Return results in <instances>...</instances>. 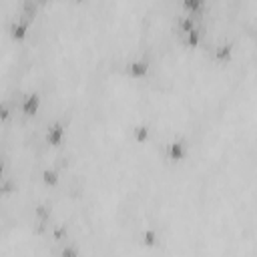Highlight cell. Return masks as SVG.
I'll return each mask as SVG.
<instances>
[{
    "label": "cell",
    "instance_id": "obj_11",
    "mask_svg": "<svg viewBox=\"0 0 257 257\" xmlns=\"http://www.w3.org/2000/svg\"><path fill=\"white\" fill-rule=\"evenodd\" d=\"M197 24H195V18H193V14L191 16H183L181 20H179V30L185 34V32H189L191 28H195Z\"/></svg>",
    "mask_w": 257,
    "mask_h": 257
},
{
    "label": "cell",
    "instance_id": "obj_2",
    "mask_svg": "<svg viewBox=\"0 0 257 257\" xmlns=\"http://www.w3.org/2000/svg\"><path fill=\"white\" fill-rule=\"evenodd\" d=\"M167 157L171 159V161H183L185 157H187V143L183 141V139H175V141H171L169 145H167Z\"/></svg>",
    "mask_w": 257,
    "mask_h": 257
},
{
    "label": "cell",
    "instance_id": "obj_13",
    "mask_svg": "<svg viewBox=\"0 0 257 257\" xmlns=\"http://www.w3.org/2000/svg\"><path fill=\"white\" fill-rule=\"evenodd\" d=\"M10 114H12V108H10V104H8L6 100H0V122L8 120V118H10Z\"/></svg>",
    "mask_w": 257,
    "mask_h": 257
},
{
    "label": "cell",
    "instance_id": "obj_15",
    "mask_svg": "<svg viewBox=\"0 0 257 257\" xmlns=\"http://www.w3.org/2000/svg\"><path fill=\"white\" fill-rule=\"evenodd\" d=\"M14 191V183L10 179H0V193L2 195H10Z\"/></svg>",
    "mask_w": 257,
    "mask_h": 257
},
{
    "label": "cell",
    "instance_id": "obj_8",
    "mask_svg": "<svg viewBox=\"0 0 257 257\" xmlns=\"http://www.w3.org/2000/svg\"><path fill=\"white\" fill-rule=\"evenodd\" d=\"M58 181H60V175L56 169H44L42 171V183L46 187H54V185H58Z\"/></svg>",
    "mask_w": 257,
    "mask_h": 257
},
{
    "label": "cell",
    "instance_id": "obj_20",
    "mask_svg": "<svg viewBox=\"0 0 257 257\" xmlns=\"http://www.w3.org/2000/svg\"><path fill=\"white\" fill-rule=\"evenodd\" d=\"M74 2H82V0H74Z\"/></svg>",
    "mask_w": 257,
    "mask_h": 257
},
{
    "label": "cell",
    "instance_id": "obj_7",
    "mask_svg": "<svg viewBox=\"0 0 257 257\" xmlns=\"http://www.w3.org/2000/svg\"><path fill=\"white\" fill-rule=\"evenodd\" d=\"M233 56V44L231 42H225V44H219L215 48V60L219 62H229Z\"/></svg>",
    "mask_w": 257,
    "mask_h": 257
},
{
    "label": "cell",
    "instance_id": "obj_5",
    "mask_svg": "<svg viewBox=\"0 0 257 257\" xmlns=\"http://www.w3.org/2000/svg\"><path fill=\"white\" fill-rule=\"evenodd\" d=\"M62 141H64V124L60 120H56L46 131V143L52 145V147H58Z\"/></svg>",
    "mask_w": 257,
    "mask_h": 257
},
{
    "label": "cell",
    "instance_id": "obj_10",
    "mask_svg": "<svg viewBox=\"0 0 257 257\" xmlns=\"http://www.w3.org/2000/svg\"><path fill=\"white\" fill-rule=\"evenodd\" d=\"M34 215H36L38 223H48V219H50V207L48 205H36Z\"/></svg>",
    "mask_w": 257,
    "mask_h": 257
},
{
    "label": "cell",
    "instance_id": "obj_16",
    "mask_svg": "<svg viewBox=\"0 0 257 257\" xmlns=\"http://www.w3.org/2000/svg\"><path fill=\"white\" fill-rule=\"evenodd\" d=\"M68 237V229L64 227V225H58L56 229H54V239L56 241H64Z\"/></svg>",
    "mask_w": 257,
    "mask_h": 257
},
{
    "label": "cell",
    "instance_id": "obj_17",
    "mask_svg": "<svg viewBox=\"0 0 257 257\" xmlns=\"http://www.w3.org/2000/svg\"><path fill=\"white\" fill-rule=\"evenodd\" d=\"M60 253H62V255H72V257H74V255H78V251H76V249H62Z\"/></svg>",
    "mask_w": 257,
    "mask_h": 257
},
{
    "label": "cell",
    "instance_id": "obj_12",
    "mask_svg": "<svg viewBox=\"0 0 257 257\" xmlns=\"http://www.w3.org/2000/svg\"><path fill=\"white\" fill-rule=\"evenodd\" d=\"M203 4H205V0H183V6H185V8H187L191 14H197V12H201Z\"/></svg>",
    "mask_w": 257,
    "mask_h": 257
},
{
    "label": "cell",
    "instance_id": "obj_6",
    "mask_svg": "<svg viewBox=\"0 0 257 257\" xmlns=\"http://www.w3.org/2000/svg\"><path fill=\"white\" fill-rule=\"evenodd\" d=\"M201 38H203V32H201V28H197V26L183 34V42H185V46H189V48H197L199 42H201Z\"/></svg>",
    "mask_w": 257,
    "mask_h": 257
},
{
    "label": "cell",
    "instance_id": "obj_3",
    "mask_svg": "<svg viewBox=\"0 0 257 257\" xmlns=\"http://www.w3.org/2000/svg\"><path fill=\"white\" fill-rule=\"evenodd\" d=\"M126 72H128L131 78H145L149 74V60L147 58L131 60L128 66H126Z\"/></svg>",
    "mask_w": 257,
    "mask_h": 257
},
{
    "label": "cell",
    "instance_id": "obj_18",
    "mask_svg": "<svg viewBox=\"0 0 257 257\" xmlns=\"http://www.w3.org/2000/svg\"><path fill=\"white\" fill-rule=\"evenodd\" d=\"M2 173H4V161H2V157H0V179H2Z\"/></svg>",
    "mask_w": 257,
    "mask_h": 257
},
{
    "label": "cell",
    "instance_id": "obj_9",
    "mask_svg": "<svg viewBox=\"0 0 257 257\" xmlns=\"http://www.w3.org/2000/svg\"><path fill=\"white\" fill-rule=\"evenodd\" d=\"M133 137H135L137 143H145V141H149V137H151V128H149L147 124H137V126L133 128Z\"/></svg>",
    "mask_w": 257,
    "mask_h": 257
},
{
    "label": "cell",
    "instance_id": "obj_19",
    "mask_svg": "<svg viewBox=\"0 0 257 257\" xmlns=\"http://www.w3.org/2000/svg\"><path fill=\"white\" fill-rule=\"evenodd\" d=\"M36 2H38V4H44V2H46V0H36Z\"/></svg>",
    "mask_w": 257,
    "mask_h": 257
},
{
    "label": "cell",
    "instance_id": "obj_4",
    "mask_svg": "<svg viewBox=\"0 0 257 257\" xmlns=\"http://www.w3.org/2000/svg\"><path fill=\"white\" fill-rule=\"evenodd\" d=\"M28 24H30V20H26L24 16L18 18V20H14V22L8 26L10 38H12V40H24L26 34H28Z\"/></svg>",
    "mask_w": 257,
    "mask_h": 257
},
{
    "label": "cell",
    "instance_id": "obj_1",
    "mask_svg": "<svg viewBox=\"0 0 257 257\" xmlns=\"http://www.w3.org/2000/svg\"><path fill=\"white\" fill-rule=\"evenodd\" d=\"M40 94L38 92H28L24 98H22V102H20V110L26 114V116H32V114H36L38 112V108H40Z\"/></svg>",
    "mask_w": 257,
    "mask_h": 257
},
{
    "label": "cell",
    "instance_id": "obj_14",
    "mask_svg": "<svg viewBox=\"0 0 257 257\" xmlns=\"http://www.w3.org/2000/svg\"><path fill=\"white\" fill-rule=\"evenodd\" d=\"M143 241H145V245L153 247V245L157 243V233H155L153 229H147V231H143Z\"/></svg>",
    "mask_w": 257,
    "mask_h": 257
}]
</instances>
